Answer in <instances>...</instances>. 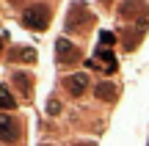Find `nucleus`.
Listing matches in <instances>:
<instances>
[{"instance_id": "obj_1", "label": "nucleus", "mask_w": 149, "mask_h": 146, "mask_svg": "<svg viewBox=\"0 0 149 146\" xmlns=\"http://www.w3.org/2000/svg\"><path fill=\"white\" fill-rule=\"evenodd\" d=\"M25 25L36 28V30H44L47 28V8L44 6H33V8L25 11Z\"/></svg>"}, {"instance_id": "obj_2", "label": "nucleus", "mask_w": 149, "mask_h": 146, "mask_svg": "<svg viewBox=\"0 0 149 146\" xmlns=\"http://www.w3.org/2000/svg\"><path fill=\"white\" fill-rule=\"evenodd\" d=\"M55 58H58V64H72L77 58V47H74L69 39H58L55 42Z\"/></svg>"}, {"instance_id": "obj_3", "label": "nucleus", "mask_w": 149, "mask_h": 146, "mask_svg": "<svg viewBox=\"0 0 149 146\" xmlns=\"http://www.w3.org/2000/svg\"><path fill=\"white\" fill-rule=\"evenodd\" d=\"M17 138H19V130H17V124H14L11 119H6V116H0V141L14 143Z\"/></svg>"}, {"instance_id": "obj_4", "label": "nucleus", "mask_w": 149, "mask_h": 146, "mask_svg": "<svg viewBox=\"0 0 149 146\" xmlns=\"http://www.w3.org/2000/svg\"><path fill=\"white\" fill-rule=\"evenodd\" d=\"M86 86H88V77H86V75L66 77V88H69V94H74V97H80V94L86 91Z\"/></svg>"}, {"instance_id": "obj_5", "label": "nucleus", "mask_w": 149, "mask_h": 146, "mask_svg": "<svg viewBox=\"0 0 149 146\" xmlns=\"http://www.w3.org/2000/svg\"><path fill=\"white\" fill-rule=\"evenodd\" d=\"M11 58H14V61H22V64H31V61H36V53L28 50V47H19V50H14Z\"/></svg>"}, {"instance_id": "obj_6", "label": "nucleus", "mask_w": 149, "mask_h": 146, "mask_svg": "<svg viewBox=\"0 0 149 146\" xmlns=\"http://www.w3.org/2000/svg\"><path fill=\"white\" fill-rule=\"evenodd\" d=\"M14 105L17 102H14V97H11V91L6 86H0V110H11Z\"/></svg>"}, {"instance_id": "obj_7", "label": "nucleus", "mask_w": 149, "mask_h": 146, "mask_svg": "<svg viewBox=\"0 0 149 146\" xmlns=\"http://www.w3.org/2000/svg\"><path fill=\"white\" fill-rule=\"evenodd\" d=\"M97 97H102V99H108V102H111V99L116 97V88H113L111 83H102V86H97Z\"/></svg>"}, {"instance_id": "obj_8", "label": "nucleus", "mask_w": 149, "mask_h": 146, "mask_svg": "<svg viewBox=\"0 0 149 146\" xmlns=\"http://www.w3.org/2000/svg\"><path fill=\"white\" fill-rule=\"evenodd\" d=\"M14 80H17V86H19L22 91L28 94V88H31V86H28V83H31V80H28V75H22V72H17V75H14Z\"/></svg>"}, {"instance_id": "obj_9", "label": "nucleus", "mask_w": 149, "mask_h": 146, "mask_svg": "<svg viewBox=\"0 0 149 146\" xmlns=\"http://www.w3.org/2000/svg\"><path fill=\"white\" fill-rule=\"evenodd\" d=\"M58 110H61V102L50 99V102H47V113H58Z\"/></svg>"}, {"instance_id": "obj_10", "label": "nucleus", "mask_w": 149, "mask_h": 146, "mask_svg": "<svg viewBox=\"0 0 149 146\" xmlns=\"http://www.w3.org/2000/svg\"><path fill=\"white\" fill-rule=\"evenodd\" d=\"M100 42L105 44V47H111V44H113V36H111V33H100Z\"/></svg>"}]
</instances>
